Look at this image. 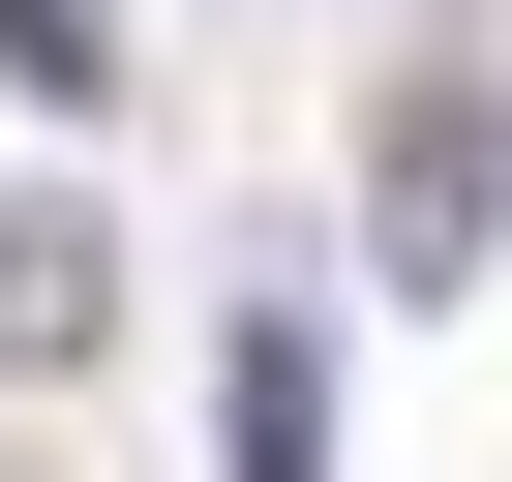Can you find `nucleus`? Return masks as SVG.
Listing matches in <instances>:
<instances>
[{
  "label": "nucleus",
  "instance_id": "f257e3e1",
  "mask_svg": "<svg viewBox=\"0 0 512 482\" xmlns=\"http://www.w3.org/2000/svg\"><path fill=\"white\" fill-rule=\"evenodd\" d=\"M482 241H512V91L422 61V91L362 121V272H392V302H482Z\"/></svg>",
  "mask_w": 512,
  "mask_h": 482
},
{
  "label": "nucleus",
  "instance_id": "f03ea898",
  "mask_svg": "<svg viewBox=\"0 0 512 482\" xmlns=\"http://www.w3.org/2000/svg\"><path fill=\"white\" fill-rule=\"evenodd\" d=\"M0 362H121V211L91 181H0Z\"/></svg>",
  "mask_w": 512,
  "mask_h": 482
},
{
  "label": "nucleus",
  "instance_id": "7ed1b4c3",
  "mask_svg": "<svg viewBox=\"0 0 512 482\" xmlns=\"http://www.w3.org/2000/svg\"><path fill=\"white\" fill-rule=\"evenodd\" d=\"M211 482H332V332H302V302H241V362H211Z\"/></svg>",
  "mask_w": 512,
  "mask_h": 482
},
{
  "label": "nucleus",
  "instance_id": "20e7f679",
  "mask_svg": "<svg viewBox=\"0 0 512 482\" xmlns=\"http://www.w3.org/2000/svg\"><path fill=\"white\" fill-rule=\"evenodd\" d=\"M121 61H151V31H121V0H0V91H31V121H91Z\"/></svg>",
  "mask_w": 512,
  "mask_h": 482
}]
</instances>
